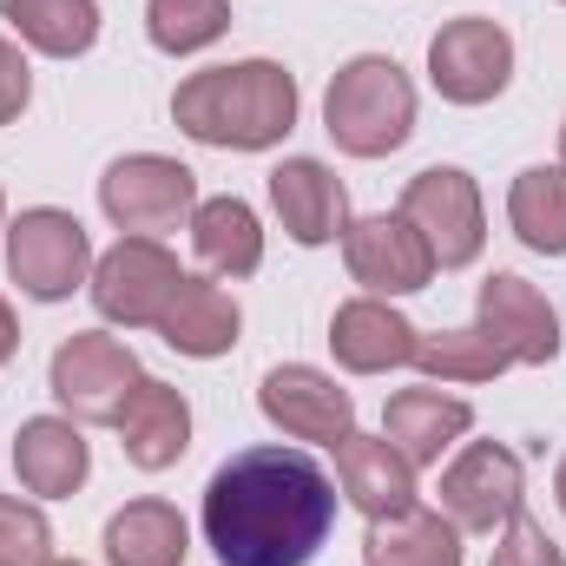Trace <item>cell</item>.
Wrapping results in <instances>:
<instances>
[{
	"instance_id": "6da1fadb",
	"label": "cell",
	"mask_w": 566,
	"mask_h": 566,
	"mask_svg": "<svg viewBox=\"0 0 566 566\" xmlns=\"http://www.w3.org/2000/svg\"><path fill=\"white\" fill-rule=\"evenodd\" d=\"M336 481L303 448H238L205 481V547L224 566H310L336 527Z\"/></svg>"
},
{
	"instance_id": "7a4b0ae2",
	"label": "cell",
	"mask_w": 566,
	"mask_h": 566,
	"mask_svg": "<svg viewBox=\"0 0 566 566\" xmlns=\"http://www.w3.org/2000/svg\"><path fill=\"white\" fill-rule=\"evenodd\" d=\"M296 73L277 60H231V66H205L191 80H178L171 93V119L178 133L218 151H271L296 133Z\"/></svg>"
},
{
	"instance_id": "3957f363",
	"label": "cell",
	"mask_w": 566,
	"mask_h": 566,
	"mask_svg": "<svg viewBox=\"0 0 566 566\" xmlns=\"http://www.w3.org/2000/svg\"><path fill=\"white\" fill-rule=\"evenodd\" d=\"M323 133L349 158H389L416 133V86L389 53H356L323 93Z\"/></svg>"
},
{
	"instance_id": "277c9868",
	"label": "cell",
	"mask_w": 566,
	"mask_h": 566,
	"mask_svg": "<svg viewBox=\"0 0 566 566\" xmlns=\"http://www.w3.org/2000/svg\"><path fill=\"white\" fill-rule=\"evenodd\" d=\"M99 211L126 238H165V231L191 224V211H198V171L178 165V158H165V151H126L99 178Z\"/></svg>"
},
{
	"instance_id": "5b68a950",
	"label": "cell",
	"mask_w": 566,
	"mask_h": 566,
	"mask_svg": "<svg viewBox=\"0 0 566 566\" xmlns=\"http://www.w3.org/2000/svg\"><path fill=\"white\" fill-rule=\"evenodd\" d=\"M7 277L20 283L33 303H66L80 283L93 277V238L73 211L33 205L7 224Z\"/></svg>"
},
{
	"instance_id": "8992f818",
	"label": "cell",
	"mask_w": 566,
	"mask_h": 566,
	"mask_svg": "<svg viewBox=\"0 0 566 566\" xmlns=\"http://www.w3.org/2000/svg\"><path fill=\"white\" fill-rule=\"evenodd\" d=\"M139 356L106 336V329H73L60 349H53V369H46V389L53 402L73 416V422H119L126 396L139 389Z\"/></svg>"
},
{
	"instance_id": "52a82bcc",
	"label": "cell",
	"mask_w": 566,
	"mask_h": 566,
	"mask_svg": "<svg viewBox=\"0 0 566 566\" xmlns=\"http://www.w3.org/2000/svg\"><path fill=\"white\" fill-rule=\"evenodd\" d=\"M402 218L422 231L434 251V271H468L488 244V211H481V185L461 165H428L402 191Z\"/></svg>"
},
{
	"instance_id": "ba28073f",
	"label": "cell",
	"mask_w": 566,
	"mask_h": 566,
	"mask_svg": "<svg viewBox=\"0 0 566 566\" xmlns=\"http://www.w3.org/2000/svg\"><path fill=\"white\" fill-rule=\"evenodd\" d=\"M178 258L158 244V238H119L106 258H93V310L106 316V323H119V329H158V316L171 310V296H178Z\"/></svg>"
},
{
	"instance_id": "9c48e42d",
	"label": "cell",
	"mask_w": 566,
	"mask_h": 566,
	"mask_svg": "<svg viewBox=\"0 0 566 566\" xmlns=\"http://www.w3.org/2000/svg\"><path fill=\"white\" fill-rule=\"evenodd\" d=\"M428 80L448 106H488L514 80V33L501 20L461 13L428 40Z\"/></svg>"
},
{
	"instance_id": "30bf717a",
	"label": "cell",
	"mask_w": 566,
	"mask_h": 566,
	"mask_svg": "<svg viewBox=\"0 0 566 566\" xmlns=\"http://www.w3.org/2000/svg\"><path fill=\"white\" fill-rule=\"evenodd\" d=\"M521 494H527V468L501 441H468L441 468V514L461 534H501L521 514Z\"/></svg>"
},
{
	"instance_id": "8fae6325",
	"label": "cell",
	"mask_w": 566,
	"mask_h": 566,
	"mask_svg": "<svg viewBox=\"0 0 566 566\" xmlns=\"http://www.w3.org/2000/svg\"><path fill=\"white\" fill-rule=\"evenodd\" d=\"M258 409H264V422L283 428L290 441L336 448V441L356 434V396H349L336 376L310 369V363H277V369H264Z\"/></svg>"
},
{
	"instance_id": "7c38bea8",
	"label": "cell",
	"mask_w": 566,
	"mask_h": 566,
	"mask_svg": "<svg viewBox=\"0 0 566 566\" xmlns=\"http://www.w3.org/2000/svg\"><path fill=\"white\" fill-rule=\"evenodd\" d=\"M343 264L363 283V296H416L434 277V251L402 211H376V218H349L343 231Z\"/></svg>"
},
{
	"instance_id": "4fadbf2b",
	"label": "cell",
	"mask_w": 566,
	"mask_h": 566,
	"mask_svg": "<svg viewBox=\"0 0 566 566\" xmlns=\"http://www.w3.org/2000/svg\"><path fill=\"white\" fill-rule=\"evenodd\" d=\"M474 329L494 336V349H507V363L547 369L560 356V310L514 271H494L474 296Z\"/></svg>"
},
{
	"instance_id": "5bb4252c",
	"label": "cell",
	"mask_w": 566,
	"mask_h": 566,
	"mask_svg": "<svg viewBox=\"0 0 566 566\" xmlns=\"http://www.w3.org/2000/svg\"><path fill=\"white\" fill-rule=\"evenodd\" d=\"M271 211H277L283 238L303 251H323L349 231V191L323 158H283L271 171Z\"/></svg>"
},
{
	"instance_id": "9a60e30c",
	"label": "cell",
	"mask_w": 566,
	"mask_h": 566,
	"mask_svg": "<svg viewBox=\"0 0 566 566\" xmlns=\"http://www.w3.org/2000/svg\"><path fill=\"white\" fill-rule=\"evenodd\" d=\"M416 323L389 303V296H349L336 316H329V349L349 376H389V369H409L416 363Z\"/></svg>"
},
{
	"instance_id": "2e32d148",
	"label": "cell",
	"mask_w": 566,
	"mask_h": 566,
	"mask_svg": "<svg viewBox=\"0 0 566 566\" xmlns=\"http://www.w3.org/2000/svg\"><path fill=\"white\" fill-rule=\"evenodd\" d=\"M113 428H119V448H126L133 468L165 474V468H178L185 448H191V402H185V389H171V382H158V376H139V389L126 396V409H119Z\"/></svg>"
},
{
	"instance_id": "e0dca14e",
	"label": "cell",
	"mask_w": 566,
	"mask_h": 566,
	"mask_svg": "<svg viewBox=\"0 0 566 566\" xmlns=\"http://www.w3.org/2000/svg\"><path fill=\"white\" fill-rule=\"evenodd\" d=\"M13 474H20V488L33 501L80 494L86 474H93V448H86L80 422L73 416H33V422H20V434H13Z\"/></svg>"
},
{
	"instance_id": "ac0fdd59",
	"label": "cell",
	"mask_w": 566,
	"mask_h": 566,
	"mask_svg": "<svg viewBox=\"0 0 566 566\" xmlns=\"http://www.w3.org/2000/svg\"><path fill=\"white\" fill-rule=\"evenodd\" d=\"M336 494L349 507H363L369 521H382V514L416 507V468L402 461V448L389 434H363L356 428L349 441H336Z\"/></svg>"
},
{
	"instance_id": "d6986e66",
	"label": "cell",
	"mask_w": 566,
	"mask_h": 566,
	"mask_svg": "<svg viewBox=\"0 0 566 566\" xmlns=\"http://www.w3.org/2000/svg\"><path fill=\"white\" fill-rule=\"evenodd\" d=\"M238 329H244V310H238V296L218 277H185L178 296H171V310L158 316L165 349H178V356H191V363L231 356V349H238Z\"/></svg>"
},
{
	"instance_id": "ffe728a7",
	"label": "cell",
	"mask_w": 566,
	"mask_h": 566,
	"mask_svg": "<svg viewBox=\"0 0 566 566\" xmlns=\"http://www.w3.org/2000/svg\"><path fill=\"white\" fill-rule=\"evenodd\" d=\"M474 428V409L448 389H396L382 409V434L402 448L409 468H441V454Z\"/></svg>"
},
{
	"instance_id": "44dd1931",
	"label": "cell",
	"mask_w": 566,
	"mask_h": 566,
	"mask_svg": "<svg viewBox=\"0 0 566 566\" xmlns=\"http://www.w3.org/2000/svg\"><path fill=\"white\" fill-rule=\"evenodd\" d=\"M191 251L205 264V277L218 283H238V277H258L264 271V224L244 198H198L191 211Z\"/></svg>"
},
{
	"instance_id": "7402d4cb",
	"label": "cell",
	"mask_w": 566,
	"mask_h": 566,
	"mask_svg": "<svg viewBox=\"0 0 566 566\" xmlns=\"http://www.w3.org/2000/svg\"><path fill=\"white\" fill-rule=\"evenodd\" d=\"M363 566H461V527L441 507H402L369 521Z\"/></svg>"
},
{
	"instance_id": "603a6c76",
	"label": "cell",
	"mask_w": 566,
	"mask_h": 566,
	"mask_svg": "<svg viewBox=\"0 0 566 566\" xmlns=\"http://www.w3.org/2000/svg\"><path fill=\"white\" fill-rule=\"evenodd\" d=\"M185 554H191V527L158 494L126 501L106 521V566H185Z\"/></svg>"
},
{
	"instance_id": "cb8c5ba5",
	"label": "cell",
	"mask_w": 566,
	"mask_h": 566,
	"mask_svg": "<svg viewBox=\"0 0 566 566\" xmlns=\"http://www.w3.org/2000/svg\"><path fill=\"white\" fill-rule=\"evenodd\" d=\"M507 224L534 258H566V165H527L507 185Z\"/></svg>"
},
{
	"instance_id": "d4e9b609",
	"label": "cell",
	"mask_w": 566,
	"mask_h": 566,
	"mask_svg": "<svg viewBox=\"0 0 566 566\" xmlns=\"http://www.w3.org/2000/svg\"><path fill=\"white\" fill-rule=\"evenodd\" d=\"M20 46L46 53V60H80L99 40V0H13L7 7Z\"/></svg>"
},
{
	"instance_id": "484cf974",
	"label": "cell",
	"mask_w": 566,
	"mask_h": 566,
	"mask_svg": "<svg viewBox=\"0 0 566 566\" xmlns=\"http://www.w3.org/2000/svg\"><path fill=\"white\" fill-rule=\"evenodd\" d=\"M416 369L428 382H494L507 369V349H494V336H481L474 323L468 329H434V336H416Z\"/></svg>"
},
{
	"instance_id": "4316f807",
	"label": "cell",
	"mask_w": 566,
	"mask_h": 566,
	"mask_svg": "<svg viewBox=\"0 0 566 566\" xmlns=\"http://www.w3.org/2000/svg\"><path fill=\"white\" fill-rule=\"evenodd\" d=\"M231 33V0H145V40L171 60L205 53Z\"/></svg>"
},
{
	"instance_id": "83f0119b",
	"label": "cell",
	"mask_w": 566,
	"mask_h": 566,
	"mask_svg": "<svg viewBox=\"0 0 566 566\" xmlns=\"http://www.w3.org/2000/svg\"><path fill=\"white\" fill-rule=\"evenodd\" d=\"M53 560V527L33 501L0 494V566H46Z\"/></svg>"
},
{
	"instance_id": "f1b7e54d",
	"label": "cell",
	"mask_w": 566,
	"mask_h": 566,
	"mask_svg": "<svg viewBox=\"0 0 566 566\" xmlns=\"http://www.w3.org/2000/svg\"><path fill=\"white\" fill-rule=\"evenodd\" d=\"M488 566H566V554H560V541H554L541 521L514 514V521L494 534V560Z\"/></svg>"
},
{
	"instance_id": "f546056e",
	"label": "cell",
	"mask_w": 566,
	"mask_h": 566,
	"mask_svg": "<svg viewBox=\"0 0 566 566\" xmlns=\"http://www.w3.org/2000/svg\"><path fill=\"white\" fill-rule=\"evenodd\" d=\"M33 99V66H27V46L0 33V126H13Z\"/></svg>"
},
{
	"instance_id": "4dcf8cb0",
	"label": "cell",
	"mask_w": 566,
	"mask_h": 566,
	"mask_svg": "<svg viewBox=\"0 0 566 566\" xmlns=\"http://www.w3.org/2000/svg\"><path fill=\"white\" fill-rule=\"evenodd\" d=\"M13 349H20V323H13V310H7V296H0V369L13 363Z\"/></svg>"
},
{
	"instance_id": "1f68e13d",
	"label": "cell",
	"mask_w": 566,
	"mask_h": 566,
	"mask_svg": "<svg viewBox=\"0 0 566 566\" xmlns=\"http://www.w3.org/2000/svg\"><path fill=\"white\" fill-rule=\"evenodd\" d=\"M554 501H560V514H566V454H560V468H554Z\"/></svg>"
},
{
	"instance_id": "d6a6232c",
	"label": "cell",
	"mask_w": 566,
	"mask_h": 566,
	"mask_svg": "<svg viewBox=\"0 0 566 566\" xmlns=\"http://www.w3.org/2000/svg\"><path fill=\"white\" fill-rule=\"evenodd\" d=\"M560 165H566V119H560Z\"/></svg>"
},
{
	"instance_id": "836d02e7",
	"label": "cell",
	"mask_w": 566,
	"mask_h": 566,
	"mask_svg": "<svg viewBox=\"0 0 566 566\" xmlns=\"http://www.w3.org/2000/svg\"><path fill=\"white\" fill-rule=\"evenodd\" d=\"M0 224H7V191H0Z\"/></svg>"
},
{
	"instance_id": "e575fe53",
	"label": "cell",
	"mask_w": 566,
	"mask_h": 566,
	"mask_svg": "<svg viewBox=\"0 0 566 566\" xmlns=\"http://www.w3.org/2000/svg\"><path fill=\"white\" fill-rule=\"evenodd\" d=\"M46 566H86V560H46Z\"/></svg>"
},
{
	"instance_id": "d590c367",
	"label": "cell",
	"mask_w": 566,
	"mask_h": 566,
	"mask_svg": "<svg viewBox=\"0 0 566 566\" xmlns=\"http://www.w3.org/2000/svg\"><path fill=\"white\" fill-rule=\"evenodd\" d=\"M7 7H13V0H0V13H7Z\"/></svg>"
},
{
	"instance_id": "8d00e7d4",
	"label": "cell",
	"mask_w": 566,
	"mask_h": 566,
	"mask_svg": "<svg viewBox=\"0 0 566 566\" xmlns=\"http://www.w3.org/2000/svg\"><path fill=\"white\" fill-rule=\"evenodd\" d=\"M560 7H566V0H560Z\"/></svg>"
}]
</instances>
